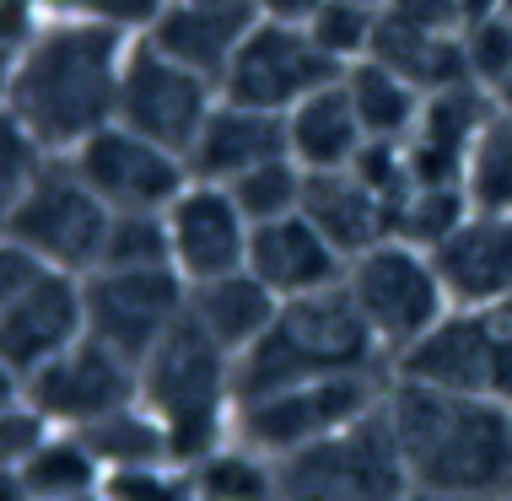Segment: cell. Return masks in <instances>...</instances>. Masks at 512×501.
Wrapping results in <instances>:
<instances>
[{
  "instance_id": "1",
  "label": "cell",
  "mask_w": 512,
  "mask_h": 501,
  "mask_svg": "<svg viewBox=\"0 0 512 501\" xmlns=\"http://www.w3.org/2000/svg\"><path fill=\"white\" fill-rule=\"evenodd\" d=\"M135 33L92 17H49V27L22 54L6 60V108L44 151L71 157L81 141L108 130L119 114V76Z\"/></svg>"
},
{
  "instance_id": "2",
  "label": "cell",
  "mask_w": 512,
  "mask_h": 501,
  "mask_svg": "<svg viewBox=\"0 0 512 501\" xmlns=\"http://www.w3.org/2000/svg\"><path fill=\"white\" fill-rule=\"evenodd\" d=\"M383 410L415 485L459 501L512 496V405L415 378H389Z\"/></svg>"
},
{
  "instance_id": "3",
  "label": "cell",
  "mask_w": 512,
  "mask_h": 501,
  "mask_svg": "<svg viewBox=\"0 0 512 501\" xmlns=\"http://www.w3.org/2000/svg\"><path fill=\"white\" fill-rule=\"evenodd\" d=\"M340 372H394L383 345L372 340L367 318L356 313L351 291L329 286L313 297L281 302L275 324L248 356H238V399L292 388L313 378H340Z\"/></svg>"
},
{
  "instance_id": "4",
  "label": "cell",
  "mask_w": 512,
  "mask_h": 501,
  "mask_svg": "<svg viewBox=\"0 0 512 501\" xmlns=\"http://www.w3.org/2000/svg\"><path fill=\"white\" fill-rule=\"evenodd\" d=\"M141 405L168 426L173 458L195 464L200 453L232 437L238 415V356L221 351L195 318H178L168 340L141 361Z\"/></svg>"
},
{
  "instance_id": "5",
  "label": "cell",
  "mask_w": 512,
  "mask_h": 501,
  "mask_svg": "<svg viewBox=\"0 0 512 501\" xmlns=\"http://www.w3.org/2000/svg\"><path fill=\"white\" fill-rule=\"evenodd\" d=\"M87 340V275L54 270L17 243H0V367L11 383Z\"/></svg>"
},
{
  "instance_id": "6",
  "label": "cell",
  "mask_w": 512,
  "mask_h": 501,
  "mask_svg": "<svg viewBox=\"0 0 512 501\" xmlns=\"http://www.w3.org/2000/svg\"><path fill=\"white\" fill-rule=\"evenodd\" d=\"M114 211L92 194L71 157H54L22 194L0 200V243H17L33 259L71 275H92Z\"/></svg>"
},
{
  "instance_id": "7",
  "label": "cell",
  "mask_w": 512,
  "mask_h": 501,
  "mask_svg": "<svg viewBox=\"0 0 512 501\" xmlns=\"http://www.w3.org/2000/svg\"><path fill=\"white\" fill-rule=\"evenodd\" d=\"M275 464H281V501H399L415 485L383 405Z\"/></svg>"
},
{
  "instance_id": "8",
  "label": "cell",
  "mask_w": 512,
  "mask_h": 501,
  "mask_svg": "<svg viewBox=\"0 0 512 501\" xmlns=\"http://www.w3.org/2000/svg\"><path fill=\"white\" fill-rule=\"evenodd\" d=\"M345 291H351L356 313L367 318L372 340L383 345L389 367L453 308L437 259L405 238H383L367 254H356L345 270Z\"/></svg>"
},
{
  "instance_id": "9",
  "label": "cell",
  "mask_w": 512,
  "mask_h": 501,
  "mask_svg": "<svg viewBox=\"0 0 512 501\" xmlns=\"http://www.w3.org/2000/svg\"><path fill=\"white\" fill-rule=\"evenodd\" d=\"M394 372H340V378H313L292 388H270V394L238 399L232 415V437L270 458H292L308 442H324L329 431L351 426L356 415L378 410L389 394Z\"/></svg>"
},
{
  "instance_id": "10",
  "label": "cell",
  "mask_w": 512,
  "mask_h": 501,
  "mask_svg": "<svg viewBox=\"0 0 512 501\" xmlns=\"http://www.w3.org/2000/svg\"><path fill=\"white\" fill-rule=\"evenodd\" d=\"M221 103V87L205 81L200 71L178 65L173 54H162L151 38H135L124 54V76H119V124L141 130L146 141L173 146L189 157L200 124L211 119V108Z\"/></svg>"
},
{
  "instance_id": "11",
  "label": "cell",
  "mask_w": 512,
  "mask_h": 501,
  "mask_svg": "<svg viewBox=\"0 0 512 501\" xmlns=\"http://www.w3.org/2000/svg\"><path fill=\"white\" fill-rule=\"evenodd\" d=\"M189 313V281L162 270H92L87 275V334L124 361H141L168 340V329Z\"/></svg>"
},
{
  "instance_id": "12",
  "label": "cell",
  "mask_w": 512,
  "mask_h": 501,
  "mask_svg": "<svg viewBox=\"0 0 512 501\" xmlns=\"http://www.w3.org/2000/svg\"><path fill=\"white\" fill-rule=\"evenodd\" d=\"M345 71L313 44L308 27H286V22H254V33L243 38V49L232 54L227 76H221V97L265 114H292L302 97H313L318 87L340 81Z\"/></svg>"
},
{
  "instance_id": "13",
  "label": "cell",
  "mask_w": 512,
  "mask_h": 501,
  "mask_svg": "<svg viewBox=\"0 0 512 501\" xmlns=\"http://www.w3.org/2000/svg\"><path fill=\"white\" fill-rule=\"evenodd\" d=\"M11 388H17L27 405L44 410L60 431H87V426H98L103 415H114V410L130 405V399H141V367L87 334V340H76L71 351H60L54 361H44L33 378H22Z\"/></svg>"
},
{
  "instance_id": "14",
  "label": "cell",
  "mask_w": 512,
  "mask_h": 501,
  "mask_svg": "<svg viewBox=\"0 0 512 501\" xmlns=\"http://www.w3.org/2000/svg\"><path fill=\"white\" fill-rule=\"evenodd\" d=\"M76 173L92 184V194L108 211H168L178 194L189 189V157L173 146L146 141L130 124H108L92 141L71 151Z\"/></svg>"
},
{
  "instance_id": "15",
  "label": "cell",
  "mask_w": 512,
  "mask_h": 501,
  "mask_svg": "<svg viewBox=\"0 0 512 501\" xmlns=\"http://www.w3.org/2000/svg\"><path fill=\"white\" fill-rule=\"evenodd\" d=\"M168 232H173V270L184 275L189 286L248 270L254 221L243 216V205L232 200L227 184H200V178H189V189L168 205Z\"/></svg>"
},
{
  "instance_id": "16",
  "label": "cell",
  "mask_w": 512,
  "mask_h": 501,
  "mask_svg": "<svg viewBox=\"0 0 512 501\" xmlns=\"http://www.w3.org/2000/svg\"><path fill=\"white\" fill-rule=\"evenodd\" d=\"M491 114H496V97L475 87V81H459V87H442L426 97L415 130L405 135L415 184H464L469 151H475Z\"/></svg>"
},
{
  "instance_id": "17",
  "label": "cell",
  "mask_w": 512,
  "mask_h": 501,
  "mask_svg": "<svg viewBox=\"0 0 512 501\" xmlns=\"http://www.w3.org/2000/svg\"><path fill=\"white\" fill-rule=\"evenodd\" d=\"M248 270L265 281L281 302L313 297V291L345 286L351 259L340 254L308 216H281V221H259L254 243H248Z\"/></svg>"
},
{
  "instance_id": "18",
  "label": "cell",
  "mask_w": 512,
  "mask_h": 501,
  "mask_svg": "<svg viewBox=\"0 0 512 501\" xmlns=\"http://www.w3.org/2000/svg\"><path fill=\"white\" fill-rule=\"evenodd\" d=\"M281 157H292L286 151V114H265V108L221 97L211 108V119L200 124L195 146H189V178H200V184H238L243 173L281 162Z\"/></svg>"
},
{
  "instance_id": "19",
  "label": "cell",
  "mask_w": 512,
  "mask_h": 501,
  "mask_svg": "<svg viewBox=\"0 0 512 501\" xmlns=\"http://www.w3.org/2000/svg\"><path fill=\"white\" fill-rule=\"evenodd\" d=\"M394 378H415L459 394H491V324L486 308H448L405 356L394 361Z\"/></svg>"
},
{
  "instance_id": "20",
  "label": "cell",
  "mask_w": 512,
  "mask_h": 501,
  "mask_svg": "<svg viewBox=\"0 0 512 501\" xmlns=\"http://www.w3.org/2000/svg\"><path fill=\"white\" fill-rule=\"evenodd\" d=\"M453 308H491L512 297V216L469 211L442 248H432Z\"/></svg>"
},
{
  "instance_id": "21",
  "label": "cell",
  "mask_w": 512,
  "mask_h": 501,
  "mask_svg": "<svg viewBox=\"0 0 512 501\" xmlns=\"http://www.w3.org/2000/svg\"><path fill=\"white\" fill-rule=\"evenodd\" d=\"M254 22H259V6H195V0H168L141 38H151L162 54H173L178 65H189V71H200L205 81L221 87L232 54L243 49V38L254 33Z\"/></svg>"
},
{
  "instance_id": "22",
  "label": "cell",
  "mask_w": 512,
  "mask_h": 501,
  "mask_svg": "<svg viewBox=\"0 0 512 501\" xmlns=\"http://www.w3.org/2000/svg\"><path fill=\"white\" fill-rule=\"evenodd\" d=\"M367 146V130H362V114H356L351 92H345V76L318 87L313 97L286 114V151L302 173H340L362 157Z\"/></svg>"
},
{
  "instance_id": "23",
  "label": "cell",
  "mask_w": 512,
  "mask_h": 501,
  "mask_svg": "<svg viewBox=\"0 0 512 501\" xmlns=\"http://www.w3.org/2000/svg\"><path fill=\"white\" fill-rule=\"evenodd\" d=\"M275 313H281V297H275L254 270L216 275V281L189 286V318L232 356L254 351V345L265 340V329L275 324Z\"/></svg>"
},
{
  "instance_id": "24",
  "label": "cell",
  "mask_w": 512,
  "mask_h": 501,
  "mask_svg": "<svg viewBox=\"0 0 512 501\" xmlns=\"http://www.w3.org/2000/svg\"><path fill=\"white\" fill-rule=\"evenodd\" d=\"M302 216H308L345 259L367 254L372 243L389 238V205H383L351 167H340V173H308Z\"/></svg>"
},
{
  "instance_id": "25",
  "label": "cell",
  "mask_w": 512,
  "mask_h": 501,
  "mask_svg": "<svg viewBox=\"0 0 512 501\" xmlns=\"http://www.w3.org/2000/svg\"><path fill=\"white\" fill-rule=\"evenodd\" d=\"M367 60L389 65L394 76H405L415 92H442L469 81L464 71V38L459 33H421V27H405L394 17H378V38H372Z\"/></svg>"
},
{
  "instance_id": "26",
  "label": "cell",
  "mask_w": 512,
  "mask_h": 501,
  "mask_svg": "<svg viewBox=\"0 0 512 501\" xmlns=\"http://www.w3.org/2000/svg\"><path fill=\"white\" fill-rule=\"evenodd\" d=\"M17 480L27 485L33 501H81V496H98L103 491V458L92 453V442L81 431H49L33 453L22 458Z\"/></svg>"
},
{
  "instance_id": "27",
  "label": "cell",
  "mask_w": 512,
  "mask_h": 501,
  "mask_svg": "<svg viewBox=\"0 0 512 501\" xmlns=\"http://www.w3.org/2000/svg\"><path fill=\"white\" fill-rule=\"evenodd\" d=\"M189 475H195V501H281V464L248 448L243 437H227L221 448L200 453Z\"/></svg>"
},
{
  "instance_id": "28",
  "label": "cell",
  "mask_w": 512,
  "mask_h": 501,
  "mask_svg": "<svg viewBox=\"0 0 512 501\" xmlns=\"http://www.w3.org/2000/svg\"><path fill=\"white\" fill-rule=\"evenodd\" d=\"M345 92H351L356 114H362L367 141H405L426 103V92H415L405 76H394L378 60H356L345 71Z\"/></svg>"
},
{
  "instance_id": "29",
  "label": "cell",
  "mask_w": 512,
  "mask_h": 501,
  "mask_svg": "<svg viewBox=\"0 0 512 501\" xmlns=\"http://www.w3.org/2000/svg\"><path fill=\"white\" fill-rule=\"evenodd\" d=\"M81 437L92 442V453L103 458V469L114 475V469H141V464H162V458H173V437L168 426L151 415L141 399H130L124 410L103 415L98 426H87Z\"/></svg>"
},
{
  "instance_id": "30",
  "label": "cell",
  "mask_w": 512,
  "mask_h": 501,
  "mask_svg": "<svg viewBox=\"0 0 512 501\" xmlns=\"http://www.w3.org/2000/svg\"><path fill=\"white\" fill-rule=\"evenodd\" d=\"M464 194H469L475 211L512 216V108H502V103H496V114L486 119L475 151H469Z\"/></svg>"
},
{
  "instance_id": "31",
  "label": "cell",
  "mask_w": 512,
  "mask_h": 501,
  "mask_svg": "<svg viewBox=\"0 0 512 501\" xmlns=\"http://www.w3.org/2000/svg\"><path fill=\"white\" fill-rule=\"evenodd\" d=\"M469 211H475V205H469L464 184H415L405 200H399L389 238H405V243L432 254V248H442L453 232H459V221Z\"/></svg>"
},
{
  "instance_id": "32",
  "label": "cell",
  "mask_w": 512,
  "mask_h": 501,
  "mask_svg": "<svg viewBox=\"0 0 512 501\" xmlns=\"http://www.w3.org/2000/svg\"><path fill=\"white\" fill-rule=\"evenodd\" d=\"M173 264L168 211H114L98 270H162Z\"/></svg>"
},
{
  "instance_id": "33",
  "label": "cell",
  "mask_w": 512,
  "mask_h": 501,
  "mask_svg": "<svg viewBox=\"0 0 512 501\" xmlns=\"http://www.w3.org/2000/svg\"><path fill=\"white\" fill-rule=\"evenodd\" d=\"M378 17H383V6H362V0H324V11L308 22V33H313V44L340 65V71H351L356 60H367V54H372Z\"/></svg>"
},
{
  "instance_id": "34",
  "label": "cell",
  "mask_w": 512,
  "mask_h": 501,
  "mask_svg": "<svg viewBox=\"0 0 512 501\" xmlns=\"http://www.w3.org/2000/svg\"><path fill=\"white\" fill-rule=\"evenodd\" d=\"M227 189H232V200L243 205V216L259 227V221H281V216L302 211L308 173H302L292 157H281V162H265V167H254V173H243L238 184H227Z\"/></svg>"
},
{
  "instance_id": "35",
  "label": "cell",
  "mask_w": 512,
  "mask_h": 501,
  "mask_svg": "<svg viewBox=\"0 0 512 501\" xmlns=\"http://www.w3.org/2000/svg\"><path fill=\"white\" fill-rule=\"evenodd\" d=\"M464 71L475 87H486L491 97L512 81V17H486V22H469L464 27Z\"/></svg>"
},
{
  "instance_id": "36",
  "label": "cell",
  "mask_w": 512,
  "mask_h": 501,
  "mask_svg": "<svg viewBox=\"0 0 512 501\" xmlns=\"http://www.w3.org/2000/svg\"><path fill=\"white\" fill-rule=\"evenodd\" d=\"M103 496L108 501H195V475L178 458H162V464L103 475Z\"/></svg>"
},
{
  "instance_id": "37",
  "label": "cell",
  "mask_w": 512,
  "mask_h": 501,
  "mask_svg": "<svg viewBox=\"0 0 512 501\" xmlns=\"http://www.w3.org/2000/svg\"><path fill=\"white\" fill-rule=\"evenodd\" d=\"M49 431H60V426H54L38 405H27L17 388L6 383V405H0V469L22 464V458L33 453Z\"/></svg>"
},
{
  "instance_id": "38",
  "label": "cell",
  "mask_w": 512,
  "mask_h": 501,
  "mask_svg": "<svg viewBox=\"0 0 512 501\" xmlns=\"http://www.w3.org/2000/svg\"><path fill=\"white\" fill-rule=\"evenodd\" d=\"M54 162V151H44L33 141V135L22 130V124L0 119V200H11V194H22L33 184L38 173Z\"/></svg>"
},
{
  "instance_id": "39",
  "label": "cell",
  "mask_w": 512,
  "mask_h": 501,
  "mask_svg": "<svg viewBox=\"0 0 512 501\" xmlns=\"http://www.w3.org/2000/svg\"><path fill=\"white\" fill-rule=\"evenodd\" d=\"M383 17L421 33H464V0H383Z\"/></svg>"
},
{
  "instance_id": "40",
  "label": "cell",
  "mask_w": 512,
  "mask_h": 501,
  "mask_svg": "<svg viewBox=\"0 0 512 501\" xmlns=\"http://www.w3.org/2000/svg\"><path fill=\"white\" fill-rule=\"evenodd\" d=\"M318 11H324V0H259V17L286 27H308Z\"/></svg>"
},
{
  "instance_id": "41",
  "label": "cell",
  "mask_w": 512,
  "mask_h": 501,
  "mask_svg": "<svg viewBox=\"0 0 512 501\" xmlns=\"http://www.w3.org/2000/svg\"><path fill=\"white\" fill-rule=\"evenodd\" d=\"M507 0H464V27L469 22H486V17H502Z\"/></svg>"
},
{
  "instance_id": "42",
  "label": "cell",
  "mask_w": 512,
  "mask_h": 501,
  "mask_svg": "<svg viewBox=\"0 0 512 501\" xmlns=\"http://www.w3.org/2000/svg\"><path fill=\"white\" fill-rule=\"evenodd\" d=\"M399 501H459V496H442V491H426V485H410Z\"/></svg>"
},
{
  "instance_id": "43",
  "label": "cell",
  "mask_w": 512,
  "mask_h": 501,
  "mask_svg": "<svg viewBox=\"0 0 512 501\" xmlns=\"http://www.w3.org/2000/svg\"><path fill=\"white\" fill-rule=\"evenodd\" d=\"M195 6H259V0H195Z\"/></svg>"
},
{
  "instance_id": "44",
  "label": "cell",
  "mask_w": 512,
  "mask_h": 501,
  "mask_svg": "<svg viewBox=\"0 0 512 501\" xmlns=\"http://www.w3.org/2000/svg\"><path fill=\"white\" fill-rule=\"evenodd\" d=\"M496 103H502V108H512V81H507L502 92H496Z\"/></svg>"
},
{
  "instance_id": "45",
  "label": "cell",
  "mask_w": 512,
  "mask_h": 501,
  "mask_svg": "<svg viewBox=\"0 0 512 501\" xmlns=\"http://www.w3.org/2000/svg\"><path fill=\"white\" fill-rule=\"evenodd\" d=\"M81 501H108V496H103V491H98V496H81Z\"/></svg>"
},
{
  "instance_id": "46",
  "label": "cell",
  "mask_w": 512,
  "mask_h": 501,
  "mask_svg": "<svg viewBox=\"0 0 512 501\" xmlns=\"http://www.w3.org/2000/svg\"><path fill=\"white\" fill-rule=\"evenodd\" d=\"M362 6H383V0H362Z\"/></svg>"
},
{
  "instance_id": "47",
  "label": "cell",
  "mask_w": 512,
  "mask_h": 501,
  "mask_svg": "<svg viewBox=\"0 0 512 501\" xmlns=\"http://www.w3.org/2000/svg\"><path fill=\"white\" fill-rule=\"evenodd\" d=\"M507 17H512V0H507Z\"/></svg>"
},
{
  "instance_id": "48",
  "label": "cell",
  "mask_w": 512,
  "mask_h": 501,
  "mask_svg": "<svg viewBox=\"0 0 512 501\" xmlns=\"http://www.w3.org/2000/svg\"><path fill=\"white\" fill-rule=\"evenodd\" d=\"M507 501H512V496H507Z\"/></svg>"
}]
</instances>
